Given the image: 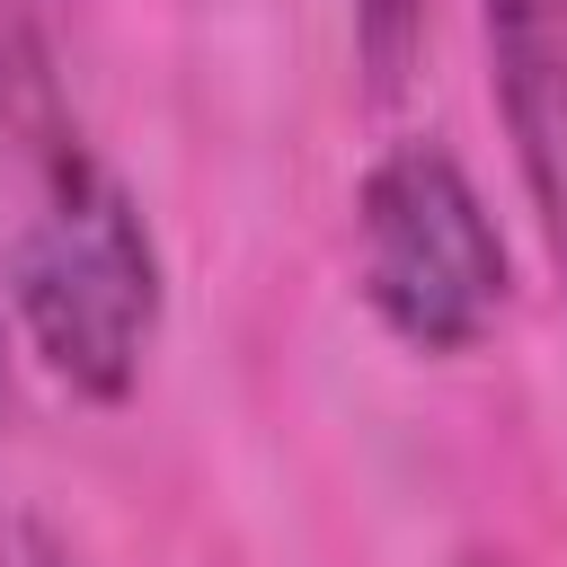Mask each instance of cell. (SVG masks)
Segmentation results:
<instances>
[{"instance_id":"6da1fadb","label":"cell","mask_w":567,"mask_h":567,"mask_svg":"<svg viewBox=\"0 0 567 567\" xmlns=\"http://www.w3.org/2000/svg\"><path fill=\"white\" fill-rule=\"evenodd\" d=\"M0 292L27 337V354L89 408H124L168 310V266L151 239L142 195L71 133L44 124L9 239H0Z\"/></svg>"},{"instance_id":"7a4b0ae2","label":"cell","mask_w":567,"mask_h":567,"mask_svg":"<svg viewBox=\"0 0 567 567\" xmlns=\"http://www.w3.org/2000/svg\"><path fill=\"white\" fill-rule=\"evenodd\" d=\"M354 292L381 337L425 363L496 337L514 301V248L452 142L408 133L354 177Z\"/></svg>"},{"instance_id":"3957f363","label":"cell","mask_w":567,"mask_h":567,"mask_svg":"<svg viewBox=\"0 0 567 567\" xmlns=\"http://www.w3.org/2000/svg\"><path fill=\"white\" fill-rule=\"evenodd\" d=\"M478 27H487V89L514 142V177L567 275V0H478Z\"/></svg>"},{"instance_id":"277c9868","label":"cell","mask_w":567,"mask_h":567,"mask_svg":"<svg viewBox=\"0 0 567 567\" xmlns=\"http://www.w3.org/2000/svg\"><path fill=\"white\" fill-rule=\"evenodd\" d=\"M346 27H354V62L372 71V89H399L434 35V0H346Z\"/></svg>"},{"instance_id":"5b68a950","label":"cell","mask_w":567,"mask_h":567,"mask_svg":"<svg viewBox=\"0 0 567 567\" xmlns=\"http://www.w3.org/2000/svg\"><path fill=\"white\" fill-rule=\"evenodd\" d=\"M0 567H89V558L35 514H0Z\"/></svg>"},{"instance_id":"8992f818","label":"cell","mask_w":567,"mask_h":567,"mask_svg":"<svg viewBox=\"0 0 567 567\" xmlns=\"http://www.w3.org/2000/svg\"><path fill=\"white\" fill-rule=\"evenodd\" d=\"M0 408H9V328H0Z\"/></svg>"},{"instance_id":"52a82bcc","label":"cell","mask_w":567,"mask_h":567,"mask_svg":"<svg viewBox=\"0 0 567 567\" xmlns=\"http://www.w3.org/2000/svg\"><path fill=\"white\" fill-rule=\"evenodd\" d=\"M461 567H514V558H496V549H478V558H461Z\"/></svg>"}]
</instances>
